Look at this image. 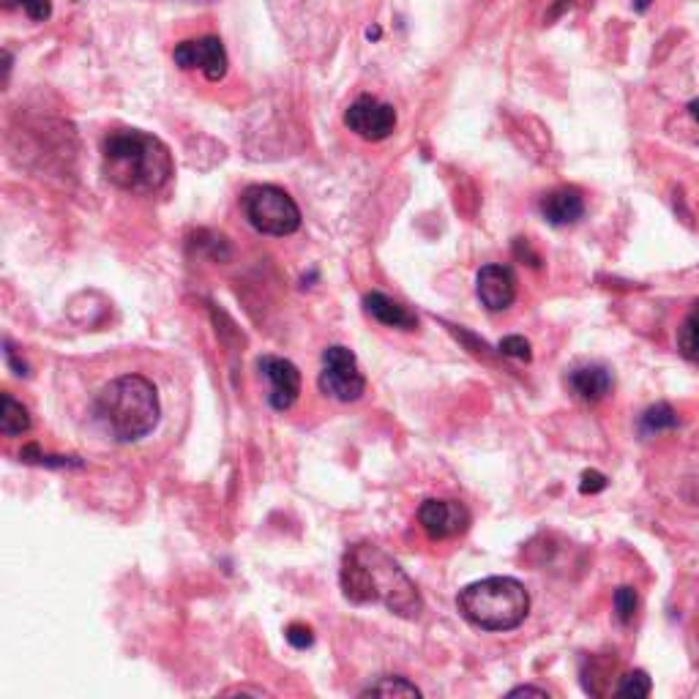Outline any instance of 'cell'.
<instances>
[{
    "label": "cell",
    "instance_id": "cell-17",
    "mask_svg": "<svg viewBox=\"0 0 699 699\" xmlns=\"http://www.w3.org/2000/svg\"><path fill=\"white\" fill-rule=\"evenodd\" d=\"M678 426V413L672 410L669 405H653L648 407L642 418H639V432L642 435H659L664 429H675Z\"/></svg>",
    "mask_w": 699,
    "mask_h": 699
},
{
    "label": "cell",
    "instance_id": "cell-8",
    "mask_svg": "<svg viewBox=\"0 0 699 699\" xmlns=\"http://www.w3.org/2000/svg\"><path fill=\"white\" fill-rule=\"evenodd\" d=\"M345 123L361 140L380 142L396 129V110L391 104L377 102L375 96H361L347 107Z\"/></svg>",
    "mask_w": 699,
    "mask_h": 699
},
{
    "label": "cell",
    "instance_id": "cell-3",
    "mask_svg": "<svg viewBox=\"0 0 699 699\" xmlns=\"http://www.w3.org/2000/svg\"><path fill=\"white\" fill-rule=\"evenodd\" d=\"M93 410L118 443H137L156 429L162 402L148 377L121 375L104 385Z\"/></svg>",
    "mask_w": 699,
    "mask_h": 699
},
{
    "label": "cell",
    "instance_id": "cell-2",
    "mask_svg": "<svg viewBox=\"0 0 699 699\" xmlns=\"http://www.w3.org/2000/svg\"><path fill=\"white\" fill-rule=\"evenodd\" d=\"M102 167L123 192L153 194L173 178V153L153 134L118 129L104 137Z\"/></svg>",
    "mask_w": 699,
    "mask_h": 699
},
{
    "label": "cell",
    "instance_id": "cell-27",
    "mask_svg": "<svg viewBox=\"0 0 699 699\" xmlns=\"http://www.w3.org/2000/svg\"><path fill=\"white\" fill-rule=\"evenodd\" d=\"M508 697H541V699H549V691L547 689H536V686H519V689L508 691Z\"/></svg>",
    "mask_w": 699,
    "mask_h": 699
},
{
    "label": "cell",
    "instance_id": "cell-22",
    "mask_svg": "<svg viewBox=\"0 0 699 699\" xmlns=\"http://www.w3.org/2000/svg\"><path fill=\"white\" fill-rule=\"evenodd\" d=\"M20 456L25 459V462H36V465H55V467H69V465L80 467L82 465V462H71L69 456H44L39 451V446L22 448Z\"/></svg>",
    "mask_w": 699,
    "mask_h": 699
},
{
    "label": "cell",
    "instance_id": "cell-7",
    "mask_svg": "<svg viewBox=\"0 0 699 699\" xmlns=\"http://www.w3.org/2000/svg\"><path fill=\"white\" fill-rule=\"evenodd\" d=\"M470 511L465 503L459 500H424L418 508V525L432 541H446V538H456L467 533L470 527Z\"/></svg>",
    "mask_w": 699,
    "mask_h": 699
},
{
    "label": "cell",
    "instance_id": "cell-16",
    "mask_svg": "<svg viewBox=\"0 0 699 699\" xmlns=\"http://www.w3.org/2000/svg\"><path fill=\"white\" fill-rule=\"evenodd\" d=\"M361 697H424V691L418 689L416 683H410L407 678H399V675H388V678H380L372 686H366L361 691Z\"/></svg>",
    "mask_w": 699,
    "mask_h": 699
},
{
    "label": "cell",
    "instance_id": "cell-24",
    "mask_svg": "<svg viewBox=\"0 0 699 699\" xmlns=\"http://www.w3.org/2000/svg\"><path fill=\"white\" fill-rule=\"evenodd\" d=\"M284 637H287V642H290L295 650H306L315 645V634H312V629L304 626V623H290L287 631H284Z\"/></svg>",
    "mask_w": 699,
    "mask_h": 699
},
{
    "label": "cell",
    "instance_id": "cell-6",
    "mask_svg": "<svg viewBox=\"0 0 699 699\" xmlns=\"http://www.w3.org/2000/svg\"><path fill=\"white\" fill-rule=\"evenodd\" d=\"M320 391L336 402H358L366 394V377L350 347L331 345L323 350Z\"/></svg>",
    "mask_w": 699,
    "mask_h": 699
},
{
    "label": "cell",
    "instance_id": "cell-29",
    "mask_svg": "<svg viewBox=\"0 0 699 699\" xmlns=\"http://www.w3.org/2000/svg\"><path fill=\"white\" fill-rule=\"evenodd\" d=\"M689 112H691V115H694V118H697V121H699V99H694V102L689 104Z\"/></svg>",
    "mask_w": 699,
    "mask_h": 699
},
{
    "label": "cell",
    "instance_id": "cell-23",
    "mask_svg": "<svg viewBox=\"0 0 699 699\" xmlns=\"http://www.w3.org/2000/svg\"><path fill=\"white\" fill-rule=\"evenodd\" d=\"M500 353L508 355V358H517V361H530L533 353H530V342L525 336H506L500 342Z\"/></svg>",
    "mask_w": 699,
    "mask_h": 699
},
{
    "label": "cell",
    "instance_id": "cell-1",
    "mask_svg": "<svg viewBox=\"0 0 699 699\" xmlns=\"http://www.w3.org/2000/svg\"><path fill=\"white\" fill-rule=\"evenodd\" d=\"M342 593L355 607L383 604L399 618L416 620L424 612L421 593L388 552L375 544H355L342 560Z\"/></svg>",
    "mask_w": 699,
    "mask_h": 699
},
{
    "label": "cell",
    "instance_id": "cell-9",
    "mask_svg": "<svg viewBox=\"0 0 699 699\" xmlns=\"http://www.w3.org/2000/svg\"><path fill=\"white\" fill-rule=\"evenodd\" d=\"M260 375L268 380V405L274 407L276 413H284L298 402L301 396V372L293 361L279 358V355H263L257 361Z\"/></svg>",
    "mask_w": 699,
    "mask_h": 699
},
{
    "label": "cell",
    "instance_id": "cell-12",
    "mask_svg": "<svg viewBox=\"0 0 699 699\" xmlns=\"http://www.w3.org/2000/svg\"><path fill=\"white\" fill-rule=\"evenodd\" d=\"M566 383H568V391L577 396L579 402H585V405H596V402H601V399L612 391L615 377H612V372H609L607 366L585 364V366H577V369H571L566 377Z\"/></svg>",
    "mask_w": 699,
    "mask_h": 699
},
{
    "label": "cell",
    "instance_id": "cell-4",
    "mask_svg": "<svg viewBox=\"0 0 699 699\" xmlns=\"http://www.w3.org/2000/svg\"><path fill=\"white\" fill-rule=\"evenodd\" d=\"M467 623L481 631H514L530 615V593L514 577H489L467 585L456 596Z\"/></svg>",
    "mask_w": 699,
    "mask_h": 699
},
{
    "label": "cell",
    "instance_id": "cell-28",
    "mask_svg": "<svg viewBox=\"0 0 699 699\" xmlns=\"http://www.w3.org/2000/svg\"><path fill=\"white\" fill-rule=\"evenodd\" d=\"M650 3H653V0H634V9L645 11L650 6Z\"/></svg>",
    "mask_w": 699,
    "mask_h": 699
},
{
    "label": "cell",
    "instance_id": "cell-20",
    "mask_svg": "<svg viewBox=\"0 0 699 699\" xmlns=\"http://www.w3.org/2000/svg\"><path fill=\"white\" fill-rule=\"evenodd\" d=\"M612 601H615V615H618L620 623H631L634 615H637V593L631 588H618Z\"/></svg>",
    "mask_w": 699,
    "mask_h": 699
},
{
    "label": "cell",
    "instance_id": "cell-15",
    "mask_svg": "<svg viewBox=\"0 0 699 699\" xmlns=\"http://www.w3.org/2000/svg\"><path fill=\"white\" fill-rule=\"evenodd\" d=\"M31 426L33 421L28 407L17 402L9 391L0 394V432L6 437H20L25 432H31Z\"/></svg>",
    "mask_w": 699,
    "mask_h": 699
},
{
    "label": "cell",
    "instance_id": "cell-11",
    "mask_svg": "<svg viewBox=\"0 0 699 699\" xmlns=\"http://www.w3.org/2000/svg\"><path fill=\"white\" fill-rule=\"evenodd\" d=\"M476 290L481 304L487 306L489 312H503L517 298V279L506 265H484L478 271Z\"/></svg>",
    "mask_w": 699,
    "mask_h": 699
},
{
    "label": "cell",
    "instance_id": "cell-26",
    "mask_svg": "<svg viewBox=\"0 0 699 699\" xmlns=\"http://www.w3.org/2000/svg\"><path fill=\"white\" fill-rule=\"evenodd\" d=\"M579 489H582V495H596L601 489H607V478L601 476V473H596V470H588V473H582Z\"/></svg>",
    "mask_w": 699,
    "mask_h": 699
},
{
    "label": "cell",
    "instance_id": "cell-5",
    "mask_svg": "<svg viewBox=\"0 0 699 699\" xmlns=\"http://www.w3.org/2000/svg\"><path fill=\"white\" fill-rule=\"evenodd\" d=\"M244 213L249 224L263 235H293L301 227V211L290 194L279 186H249L244 192Z\"/></svg>",
    "mask_w": 699,
    "mask_h": 699
},
{
    "label": "cell",
    "instance_id": "cell-19",
    "mask_svg": "<svg viewBox=\"0 0 699 699\" xmlns=\"http://www.w3.org/2000/svg\"><path fill=\"white\" fill-rule=\"evenodd\" d=\"M650 691H653V683H650L648 672H642V669H637V672H629V675H623L618 683V689L612 691L615 697H650Z\"/></svg>",
    "mask_w": 699,
    "mask_h": 699
},
{
    "label": "cell",
    "instance_id": "cell-10",
    "mask_svg": "<svg viewBox=\"0 0 699 699\" xmlns=\"http://www.w3.org/2000/svg\"><path fill=\"white\" fill-rule=\"evenodd\" d=\"M173 58L181 69H200L211 82H219L227 74V52L216 36L181 41L175 47Z\"/></svg>",
    "mask_w": 699,
    "mask_h": 699
},
{
    "label": "cell",
    "instance_id": "cell-13",
    "mask_svg": "<svg viewBox=\"0 0 699 699\" xmlns=\"http://www.w3.org/2000/svg\"><path fill=\"white\" fill-rule=\"evenodd\" d=\"M541 213L552 227H568V224H577L582 219L585 203H582L577 189H558L541 200Z\"/></svg>",
    "mask_w": 699,
    "mask_h": 699
},
{
    "label": "cell",
    "instance_id": "cell-18",
    "mask_svg": "<svg viewBox=\"0 0 699 699\" xmlns=\"http://www.w3.org/2000/svg\"><path fill=\"white\" fill-rule=\"evenodd\" d=\"M678 350L683 358L697 361L699 364V301L689 312V317L683 320L678 331Z\"/></svg>",
    "mask_w": 699,
    "mask_h": 699
},
{
    "label": "cell",
    "instance_id": "cell-21",
    "mask_svg": "<svg viewBox=\"0 0 699 699\" xmlns=\"http://www.w3.org/2000/svg\"><path fill=\"white\" fill-rule=\"evenodd\" d=\"M3 6H6V9H22L36 22L47 20L52 14L50 0H3Z\"/></svg>",
    "mask_w": 699,
    "mask_h": 699
},
{
    "label": "cell",
    "instance_id": "cell-25",
    "mask_svg": "<svg viewBox=\"0 0 699 699\" xmlns=\"http://www.w3.org/2000/svg\"><path fill=\"white\" fill-rule=\"evenodd\" d=\"M3 355H6V364L11 366V372H14V375H17V377H28V375H31V366L25 364L20 355H17V350L11 347L9 339L3 342Z\"/></svg>",
    "mask_w": 699,
    "mask_h": 699
},
{
    "label": "cell",
    "instance_id": "cell-14",
    "mask_svg": "<svg viewBox=\"0 0 699 699\" xmlns=\"http://www.w3.org/2000/svg\"><path fill=\"white\" fill-rule=\"evenodd\" d=\"M364 309L366 315H372L377 323L388 325V328H402V331H416L418 328V317L383 293H366Z\"/></svg>",
    "mask_w": 699,
    "mask_h": 699
}]
</instances>
